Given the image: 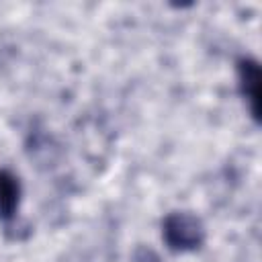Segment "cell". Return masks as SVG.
Returning a JSON list of instances; mask_svg holds the SVG:
<instances>
[{"mask_svg": "<svg viewBox=\"0 0 262 262\" xmlns=\"http://www.w3.org/2000/svg\"><path fill=\"white\" fill-rule=\"evenodd\" d=\"M205 229L199 217L190 213H170L164 219V239L176 252L194 250L203 244Z\"/></svg>", "mask_w": 262, "mask_h": 262, "instance_id": "obj_1", "label": "cell"}, {"mask_svg": "<svg viewBox=\"0 0 262 262\" xmlns=\"http://www.w3.org/2000/svg\"><path fill=\"white\" fill-rule=\"evenodd\" d=\"M237 78H239V90L244 98L250 104V111L254 117H258V96H260V68L252 59H242L237 66Z\"/></svg>", "mask_w": 262, "mask_h": 262, "instance_id": "obj_2", "label": "cell"}, {"mask_svg": "<svg viewBox=\"0 0 262 262\" xmlns=\"http://www.w3.org/2000/svg\"><path fill=\"white\" fill-rule=\"evenodd\" d=\"M18 196H20L18 180L10 172L0 170V221H6L14 215L18 207Z\"/></svg>", "mask_w": 262, "mask_h": 262, "instance_id": "obj_3", "label": "cell"}]
</instances>
